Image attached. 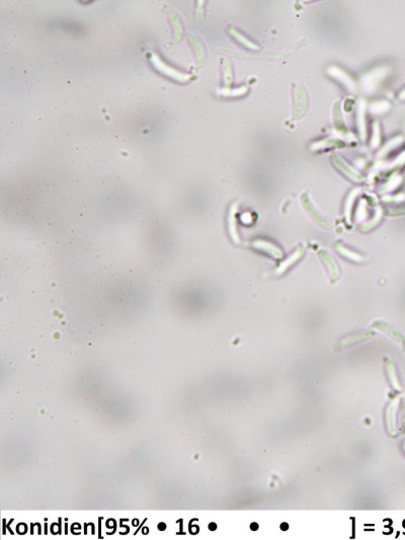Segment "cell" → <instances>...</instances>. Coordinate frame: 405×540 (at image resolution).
<instances>
[{"label":"cell","mask_w":405,"mask_h":540,"mask_svg":"<svg viewBox=\"0 0 405 540\" xmlns=\"http://www.w3.org/2000/svg\"><path fill=\"white\" fill-rule=\"evenodd\" d=\"M151 62L153 63V65H155L156 68L161 71L162 73L166 74L167 76H170L172 78H175L177 80H180V81H186L190 78V75H187V74H184V73H181L179 71H177L176 69L172 68V67L165 65L157 56L153 55L152 58H151Z\"/></svg>","instance_id":"cell-1"},{"label":"cell","mask_w":405,"mask_h":540,"mask_svg":"<svg viewBox=\"0 0 405 540\" xmlns=\"http://www.w3.org/2000/svg\"><path fill=\"white\" fill-rule=\"evenodd\" d=\"M294 95H295V99H296L295 100L296 110H295L294 116H295V119H299L304 115V113H305V110H306V105H307L306 95H305V92H304V90L299 86H295Z\"/></svg>","instance_id":"cell-2"},{"label":"cell","mask_w":405,"mask_h":540,"mask_svg":"<svg viewBox=\"0 0 405 540\" xmlns=\"http://www.w3.org/2000/svg\"><path fill=\"white\" fill-rule=\"evenodd\" d=\"M319 257H320L321 261L323 262V264L326 266V268L328 270V274L330 276V279L332 281H336L337 279L340 278V271H339V268H337V266L335 264V261L325 251H321L319 253Z\"/></svg>","instance_id":"cell-3"},{"label":"cell","mask_w":405,"mask_h":540,"mask_svg":"<svg viewBox=\"0 0 405 540\" xmlns=\"http://www.w3.org/2000/svg\"><path fill=\"white\" fill-rule=\"evenodd\" d=\"M301 201L302 203L304 205V207H305V210L307 211V213L309 214V216L317 223L319 224L320 226L322 227H329L330 224L328 223L327 220H325L322 216H320V214L316 211V209L313 207V205L311 204V202L309 201V199L306 197V196H303L301 197Z\"/></svg>","instance_id":"cell-4"},{"label":"cell","mask_w":405,"mask_h":540,"mask_svg":"<svg viewBox=\"0 0 405 540\" xmlns=\"http://www.w3.org/2000/svg\"><path fill=\"white\" fill-rule=\"evenodd\" d=\"M332 157H333L332 160H333V162L336 164V166L339 167L340 170H341L345 175H347L350 179H352V180L355 181V182H361V181H362V178H361L356 172H354L351 167H349L348 164H346L344 160H342L341 158H339V156L333 155Z\"/></svg>","instance_id":"cell-5"},{"label":"cell","mask_w":405,"mask_h":540,"mask_svg":"<svg viewBox=\"0 0 405 540\" xmlns=\"http://www.w3.org/2000/svg\"><path fill=\"white\" fill-rule=\"evenodd\" d=\"M378 326H379L378 328H380V329H384L385 331H387V332H389L390 334H392V336H393V337H395V339H396V340H398V341H400V342L404 343V337H403V335H402V334H401V333H400V332H399L398 330H396V329H395V328H394L393 326H390L389 324H386V323H382V322H380V325H378Z\"/></svg>","instance_id":"cell-6"},{"label":"cell","mask_w":405,"mask_h":540,"mask_svg":"<svg viewBox=\"0 0 405 540\" xmlns=\"http://www.w3.org/2000/svg\"><path fill=\"white\" fill-rule=\"evenodd\" d=\"M165 529H166V524H165V523L161 522V523H159V524H158V530H160V531H164Z\"/></svg>","instance_id":"cell-7"},{"label":"cell","mask_w":405,"mask_h":540,"mask_svg":"<svg viewBox=\"0 0 405 540\" xmlns=\"http://www.w3.org/2000/svg\"><path fill=\"white\" fill-rule=\"evenodd\" d=\"M209 528H210V530H215V529L217 528V526H216L215 523H211V524L209 525Z\"/></svg>","instance_id":"cell-8"}]
</instances>
